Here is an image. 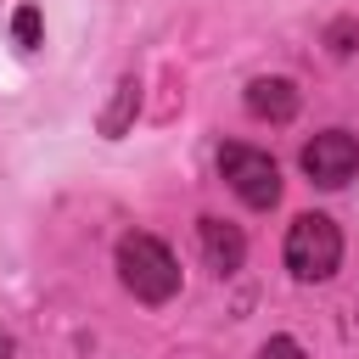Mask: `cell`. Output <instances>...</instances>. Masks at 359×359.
Listing matches in <instances>:
<instances>
[{
  "mask_svg": "<svg viewBox=\"0 0 359 359\" xmlns=\"http://www.w3.org/2000/svg\"><path fill=\"white\" fill-rule=\"evenodd\" d=\"M118 280L140 297V303H168L180 292V264L157 236H123L118 241Z\"/></svg>",
  "mask_w": 359,
  "mask_h": 359,
  "instance_id": "6da1fadb",
  "label": "cell"
},
{
  "mask_svg": "<svg viewBox=\"0 0 359 359\" xmlns=\"http://www.w3.org/2000/svg\"><path fill=\"white\" fill-rule=\"evenodd\" d=\"M342 264V230L325 213H297L286 230V269L297 280H325Z\"/></svg>",
  "mask_w": 359,
  "mask_h": 359,
  "instance_id": "7a4b0ae2",
  "label": "cell"
},
{
  "mask_svg": "<svg viewBox=\"0 0 359 359\" xmlns=\"http://www.w3.org/2000/svg\"><path fill=\"white\" fill-rule=\"evenodd\" d=\"M219 174L230 180V191L247 202V208H275L280 202V168L269 163V151H252V146H219Z\"/></svg>",
  "mask_w": 359,
  "mask_h": 359,
  "instance_id": "3957f363",
  "label": "cell"
},
{
  "mask_svg": "<svg viewBox=\"0 0 359 359\" xmlns=\"http://www.w3.org/2000/svg\"><path fill=\"white\" fill-rule=\"evenodd\" d=\"M303 174H309L314 185H325V191L348 185V180L359 174V140H353L348 129H325V135H314V140L303 146Z\"/></svg>",
  "mask_w": 359,
  "mask_h": 359,
  "instance_id": "277c9868",
  "label": "cell"
},
{
  "mask_svg": "<svg viewBox=\"0 0 359 359\" xmlns=\"http://www.w3.org/2000/svg\"><path fill=\"white\" fill-rule=\"evenodd\" d=\"M196 236H202V258H208V269H219V275H236V269H241V258H247V236H241L236 224H224V219H202Z\"/></svg>",
  "mask_w": 359,
  "mask_h": 359,
  "instance_id": "5b68a950",
  "label": "cell"
},
{
  "mask_svg": "<svg viewBox=\"0 0 359 359\" xmlns=\"http://www.w3.org/2000/svg\"><path fill=\"white\" fill-rule=\"evenodd\" d=\"M247 112L264 123H292L297 112V84L292 79H252L247 84Z\"/></svg>",
  "mask_w": 359,
  "mask_h": 359,
  "instance_id": "8992f818",
  "label": "cell"
},
{
  "mask_svg": "<svg viewBox=\"0 0 359 359\" xmlns=\"http://www.w3.org/2000/svg\"><path fill=\"white\" fill-rule=\"evenodd\" d=\"M135 107H140V84L123 79L118 95H112V107H107V118H101V135H123V123L135 118Z\"/></svg>",
  "mask_w": 359,
  "mask_h": 359,
  "instance_id": "52a82bcc",
  "label": "cell"
},
{
  "mask_svg": "<svg viewBox=\"0 0 359 359\" xmlns=\"http://www.w3.org/2000/svg\"><path fill=\"white\" fill-rule=\"evenodd\" d=\"M325 45H331V56H353V50H359V22H353V17H337V22L325 28Z\"/></svg>",
  "mask_w": 359,
  "mask_h": 359,
  "instance_id": "ba28073f",
  "label": "cell"
},
{
  "mask_svg": "<svg viewBox=\"0 0 359 359\" xmlns=\"http://www.w3.org/2000/svg\"><path fill=\"white\" fill-rule=\"evenodd\" d=\"M11 34H17V45H22V50H34V45H39V11H34V6H22V11L11 17Z\"/></svg>",
  "mask_w": 359,
  "mask_h": 359,
  "instance_id": "9c48e42d",
  "label": "cell"
},
{
  "mask_svg": "<svg viewBox=\"0 0 359 359\" xmlns=\"http://www.w3.org/2000/svg\"><path fill=\"white\" fill-rule=\"evenodd\" d=\"M258 359H303V348H297V342H292V337H269V342H264V353H258Z\"/></svg>",
  "mask_w": 359,
  "mask_h": 359,
  "instance_id": "30bf717a",
  "label": "cell"
},
{
  "mask_svg": "<svg viewBox=\"0 0 359 359\" xmlns=\"http://www.w3.org/2000/svg\"><path fill=\"white\" fill-rule=\"evenodd\" d=\"M0 359H11V342H0Z\"/></svg>",
  "mask_w": 359,
  "mask_h": 359,
  "instance_id": "8fae6325",
  "label": "cell"
}]
</instances>
